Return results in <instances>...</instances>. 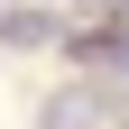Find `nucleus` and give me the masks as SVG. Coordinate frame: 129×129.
<instances>
[{
  "mask_svg": "<svg viewBox=\"0 0 129 129\" xmlns=\"http://www.w3.org/2000/svg\"><path fill=\"white\" fill-rule=\"evenodd\" d=\"M111 74H129V37H120V46H111Z\"/></svg>",
  "mask_w": 129,
  "mask_h": 129,
  "instance_id": "3",
  "label": "nucleus"
},
{
  "mask_svg": "<svg viewBox=\"0 0 129 129\" xmlns=\"http://www.w3.org/2000/svg\"><path fill=\"white\" fill-rule=\"evenodd\" d=\"M92 120H102V92H83V83H64L55 102L37 111V129H92Z\"/></svg>",
  "mask_w": 129,
  "mask_h": 129,
  "instance_id": "2",
  "label": "nucleus"
},
{
  "mask_svg": "<svg viewBox=\"0 0 129 129\" xmlns=\"http://www.w3.org/2000/svg\"><path fill=\"white\" fill-rule=\"evenodd\" d=\"M55 37V9H37V0H0V46H46Z\"/></svg>",
  "mask_w": 129,
  "mask_h": 129,
  "instance_id": "1",
  "label": "nucleus"
}]
</instances>
